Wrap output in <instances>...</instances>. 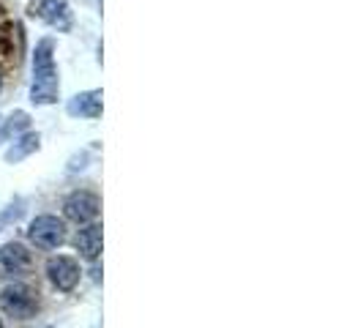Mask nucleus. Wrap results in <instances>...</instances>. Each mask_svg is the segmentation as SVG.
Instances as JSON below:
<instances>
[{
  "mask_svg": "<svg viewBox=\"0 0 363 328\" xmlns=\"http://www.w3.org/2000/svg\"><path fill=\"white\" fill-rule=\"evenodd\" d=\"M0 328H3V320H0Z\"/></svg>",
  "mask_w": 363,
  "mask_h": 328,
  "instance_id": "nucleus-13",
  "label": "nucleus"
},
{
  "mask_svg": "<svg viewBox=\"0 0 363 328\" xmlns=\"http://www.w3.org/2000/svg\"><path fill=\"white\" fill-rule=\"evenodd\" d=\"M101 91H85L77 93L69 102V115H79V118H99L101 115Z\"/></svg>",
  "mask_w": 363,
  "mask_h": 328,
  "instance_id": "nucleus-8",
  "label": "nucleus"
},
{
  "mask_svg": "<svg viewBox=\"0 0 363 328\" xmlns=\"http://www.w3.org/2000/svg\"><path fill=\"white\" fill-rule=\"evenodd\" d=\"M33 104H55L57 102V69H55L52 38H41L33 50V82H30Z\"/></svg>",
  "mask_w": 363,
  "mask_h": 328,
  "instance_id": "nucleus-1",
  "label": "nucleus"
},
{
  "mask_svg": "<svg viewBox=\"0 0 363 328\" xmlns=\"http://www.w3.org/2000/svg\"><path fill=\"white\" fill-rule=\"evenodd\" d=\"M38 146H41V137L33 134V131H25V134H19L17 137V143L6 151V162L19 164L22 159H28L30 153H36Z\"/></svg>",
  "mask_w": 363,
  "mask_h": 328,
  "instance_id": "nucleus-10",
  "label": "nucleus"
},
{
  "mask_svg": "<svg viewBox=\"0 0 363 328\" xmlns=\"http://www.w3.org/2000/svg\"><path fill=\"white\" fill-rule=\"evenodd\" d=\"M101 246H104V236H101V224H85L79 233H77V252L85 260H99L101 255Z\"/></svg>",
  "mask_w": 363,
  "mask_h": 328,
  "instance_id": "nucleus-7",
  "label": "nucleus"
},
{
  "mask_svg": "<svg viewBox=\"0 0 363 328\" xmlns=\"http://www.w3.org/2000/svg\"><path fill=\"white\" fill-rule=\"evenodd\" d=\"M79 263L69 255H55L47 260V279L52 282L55 290L60 293H72L79 285Z\"/></svg>",
  "mask_w": 363,
  "mask_h": 328,
  "instance_id": "nucleus-4",
  "label": "nucleus"
},
{
  "mask_svg": "<svg viewBox=\"0 0 363 328\" xmlns=\"http://www.w3.org/2000/svg\"><path fill=\"white\" fill-rule=\"evenodd\" d=\"M0 310L14 320H30L38 312V293L22 282H11L0 290Z\"/></svg>",
  "mask_w": 363,
  "mask_h": 328,
  "instance_id": "nucleus-2",
  "label": "nucleus"
},
{
  "mask_svg": "<svg viewBox=\"0 0 363 328\" xmlns=\"http://www.w3.org/2000/svg\"><path fill=\"white\" fill-rule=\"evenodd\" d=\"M28 241L44 252H52L66 241V222L52 214H41L28 224Z\"/></svg>",
  "mask_w": 363,
  "mask_h": 328,
  "instance_id": "nucleus-3",
  "label": "nucleus"
},
{
  "mask_svg": "<svg viewBox=\"0 0 363 328\" xmlns=\"http://www.w3.org/2000/svg\"><path fill=\"white\" fill-rule=\"evenodd\" d=\"M33 257L28 252V246H22L19 241H9L0 246V276L3 279H19L30 271Z\"/></svg>",
  "mask_w": 363,
  "mask_h": 328,
  "instance_id": "nucleus-5",
  "label": "nucleus"
},
{
  "mask_svg": "<svg viewBox=\"0 0 363 328\" xmlns=\"http://www.w3.org/2000/svg\"><path fill=\"white\" fill-rule=\"evenodd\" d=\"M38 17L55 25V28H60V31H69V17H72L69 0H41L38 3Z\"/></svg>",
  "mask_w": 363,
  "mask_h": 328,
  "instance_id": "nucleus-9",
  "label": "nucleus"
},
{
  "mask_svg": "<svg viewBox=\"0 0 363 328\" xmlns=\"http://www.w3.org/2000/svg\"><path fill=\"white\" fill-rule=\"evenodd\" d=\"M28 126H30V115L17 109V112H11V115L3 121L0 134H3V137H19L22 131H28Z\"/></svg>",
  "mask_w": 363,
  "mask_h": 328,
  "instance_id": "nucleus-11",
  "label": "nucleus"
},
{
  "mask_svg": "<svg viewBox=\"0 0 363 328\" xmlns=\"http://www.w3.org/2000/svg\"><path fill=\"white\" fill-rule=\"evenodd\" d=\"M99 211H101V200L93 192H72L63 200V214L77 224H91L99 217Z\"/></svg>",
  "mask_w": 363,
  "mask_h": 328,
  "instance_id": "nucleus-6",
  "label": "nucleus"
},
{
  "mask_svg": "<svg viewBox=\"0 0 363 328\" xmlns=\"http://www.w3.org/2000/svg\"><path fill=\"white\" fill-rule=\"evenodd\" d=\"M0 88H3V80H0Z\"/></svg>",
  "mask_w": 363,
  "mask_h": 328,
  "instance_id": "nucleus-12",
  "label": "nucleus"
}]
</instances>
